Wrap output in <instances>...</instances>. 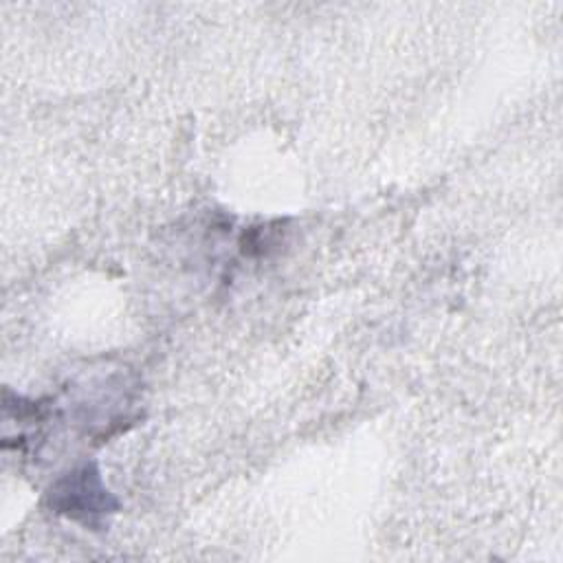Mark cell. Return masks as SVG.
Returning <instances> with one entry per match:
<instances>
[{
  "instance_id": "1",
  "label": "cell",
  "mask_w": 563,
  "mask_h": 563,
  "mask_svg": "<svg viewBox=\"0 0 563 563\" xmlns=\"http://www.w3.org/2000/svg\"><path fill=\"white\" fill-rule=\"evenodd\" d=\"M53 512L90 530H103L106 519L119 510V499L106 486L95 462H84L62 475L48 490Z\"/></svg>"
}]
</instances>
